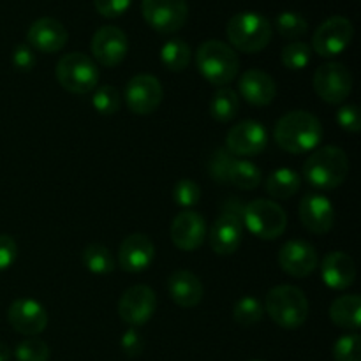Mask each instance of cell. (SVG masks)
<instances>
[{"instance_id":"5","label":"cell","mask_w":361,"mask_h":361,"mask_svg":"<svg viewBox=\"0 0 361 361\" xmlns=\"http://www.w3.org/2000/svg\"><path fill=\"white\" fill-rule=\"evenodd\" d=\"M229 42L243 53H257L267 48L274 35L271 23L257 13H238L226 28Z\"/></svg>"},{"instance_id":"13","label":"cell","mask_w":361,"mask_h":361,"mask_svg":"<svg viewBox=\"0 0 361 361\" xmlns=\"http://www.w3.org/2000/svg\"><path fill=\"white\" fill-rule=\"evenodd\" d=\"M164 90L161 81L152 74H137L127 83L126 102L134 115H150L161 106Z\"/></svg>"},{"instance_id":"36","label":"cell","mask_w":361,"mask_h":361,"mask_svg":"<svg viewBox=\"0 0 361 361\" xmlns=\"http://www.w3.org/2000/svg\"><path fill=\"white\" fill-rule=\"evenodd\" d=\"M92 104H94V108L101 115H115L120 108V92L115 87H111V85L99 87L94 92Z\"/></svg>"},{"instance_id":"2","label":"cell","mask_w":361,"mask_h":361,"mask_svg":"<svg viewBox=\"0 0 361 361\" xmlns=\"http://www.w3.org/2000/svg\"><path fill=\"white\" fill-rule=\"evenodd\" d=\"M349 175V159L338 147L316 148L303 164V176L312 187L331 190L341 187Z\"/></svg>"},{"instance_id":"10","label":"cell","mask_w":361,"mask_h":361,"mask_svg":"<svg viewBox=\"0 0 361 361\" xmlns=\"http://www.w3.org/2000/svg\"><path fill=\"white\" fill-rule=\"evenodd\" d=\"M355 28L353 23L344 16H331L317 27L312 37L314 51L324 59L337 56L351 44Z\"/></svg>"},{"instance_id":"15","label":"cell","mask_w":361,"mask_h":361,"mask_svg":"<svg viewBox=\"0 0 361 361\" xmlns=\"http://www.w3.org/2000/svg\"><path fill=\"white\" fill-rule=\"evenodd\" d=\"M279 264L288 275L295 279L309 277L319 264L317 250L305 240H289L279 250Z\"/></svg>"},{"instance_id":"3","label":"cell","mask_w":361,"mask_h":361,"mask_svg":"<svg viewBox=\"0 0 361 361\" xmlns=\"http://www.w3.org/2000/svg\"><path fill=\"white\" fill-rule=\"evenodd\" d=\"M196 66L208 83L222 88L236 78L240 60L231 46L217 39H210L197 48Z\"/></svg>"},{"instance_id":"22","label":"cell","mask_w":361,"mask_h":361,"mask_svg":"<svg viewBox=\"0 0 361 361\" xmlns=\"http://www.w3.org/2000/svg\"><path fill=\"white\" fill-rule=\"evenodd\" d=\"M240 95L252 106H268L277 95L274 78L261 69H249L238 81Z\"/></svg>"},{"instance_id":"26","label":"cell","mask_w":361,"mask_h":361,"mask_svg":"<svg viewBox=\"0 0 361 361\" xmlns=\"http://www.w3.org/2000/svg\"><path fill=\"white\" fill-rule=\"evenodd\" d=\"M300 187H302V176L289 168L275 169L264 182L267 192L277 200H289L298 192Z\"/></svg>"},{"instance_id":"39","label":"cell","mask_w":361,"mask_h":361,"mask_svg":"<svg viewBox=\"0 0 361 361\" xmlns=\"http://www.w3.org/2000/svg\"><path fill=\"white\" fill-rule=\"evenodd\" d=\"M337 123L348 133H360L361 115L356 104H345L337 111Z\"/></svg>"},{"instance_id":"27","label":"cell","mask_w":361,"mask_h":361,"mask_svg":"<svg viewBox=\"0 0 361 361\" xmlns=\"http://www.w3.org/2000/svg\"><path fill=\"white\" fill-rule=\"evenodd\" d=\"M240 99L235 90L231 88H219L210 101V115L212 118L221 123H228L238 115Z\"/></svg>"},{"instance_id":"25","label":"cell","mask_w":361,"mask_h":361,"mask_svg":"<svg viewBox=\"0 0 361 361\" xmlns=\"http://www.w3.org/2000/svg\"><path fill=\"white\" fill-rule=\"evenodd\" d=\"M361 298L358 295H344L335 300L330 307V319L335 326L344 330H360L361 326Z\"/></svg>"},{"instance_id":"17","label":"cell","mask_w":361,"mask_h":361,"mask_svg":"<svg viewBox=\"0 0 361 361\" xmlns=\"http://www.w3.org/2000/svg\"><path fill=\"white\" fill-rule=\"evenodd\" d=\"M300 221L314 235H326L335 222L334 203L321 194H305L300 201Z\"/></svg>"},{"instance_id":"14","label":"cell","mask_w":361,"mask_h":361,"mask_svg":"<svg viewBox=\"0 0 361 361\" xmlns=\"http://www.w3.org/2000/svg\"><path fill=\"white\" fill-rule=\"evenodd\" d=\"M90 48L92 55L101 66L116 67L123 62L129 51V41L122 28L106 25L95 32Z\"/></svg>"},{"instance_id":"21","label":"cell","mask_w":361,"mask_h":361,"mask_svg":"<svg viewBox=\"0 0 361 361\" xmlns=\"http://www.w3.org/2000/svg\"><path fill=\"white\" fill-rule=\"evenodd\" d=\"M155 247L147 235L134 233L129 235L118 249V264L122 270L129 274H137V271L147 270L154 261Z\"/></svg>"},{"instance_id":"1","label":"cell","mask_w":361,"mask_h":361,"mask_svg":"<svg viewBox=\"0 0 361 361\" xmlns=\"http://www.w3.org/2000/svg\"><path fill=\"white\" fill-rule=\"evenodd\" d=\"M274 137L275 143L288 154H307L319 147L323 140V126L312 113L296 109L279 118Z\"/></svg>"},{"instance_id":"41","label":"cell","mask_w":361,"mask_h":361,"mask_svg":"<svg viewBox=\"0 0 361 361\" xmlns=\"http://www.w3.org/2000/svg\"><path fill=\"white\" fill-rule=\"evenodd\" d=\"M18 257V245L13 236L0 235V271L13 267Z\"/></svg>"},{"instance_id":"30","label":"cell","mask_w":361,"mask_h":361,"mask_svg":"<svg viewBox=\"0 0 361 361\" xmlns=\"http://www.w3.org/2000/svg\"><path fill=\"white\" fill-rule=\"evenodd\" d=\"M81 261H83L85 268L95 275H108L116 267L108 247L99 245V243H92V245L85 247L83 254H81Z\"/></svg>"},{"instance_id":"40","label":"cell","mask_w":361,"mask_h":361,"mask_svg":"<svg viewBox=\"0 0 361 361\" xmlns=\"http://www.w3.org/2000/svg\"><path fill=\"white\" fill-rule=\"evenodd\" d=\"M133 0H94L97 13L104 18H118L127 13Z\"/></svg>"},{"instance_id":"23","label":"cell","mask_w":361,"mask_h":361,"mask_svg":"<svg viewBox=\"0 0 361 361\" xmlns=\"http://www.w3.org/2000/svg\"><path fill=\"white\" fill-rule=\"evenodd\" d=\"M321 277L328 288L337 289V291L348 289L356 279L355 261L349 254L342 252V250L326 254L323 263H321Z\"/></svg>"},{"instance_id":"9","label":"cell","mask_w":361,"mask_h":361,"mask_svg":"<svg viewBox=\"0 0 361 361\" xmlns=\"http://www.w3.org/2000/svg\"><path fill=\"white\" fill-rule=\"evenodd\" d=\"M145 21L159 34H175L189 18L187 0H141Z\"/></svg>"},{"instance_id":"35","label":"cell","mask_w":361,"mask_h":361,"mask_svg":"<svg viewBox=\"0 0 361 361\" xmlns=\"http://www.w3.org/2000/svg\"><path fill=\"white\" fill-rule=\"evenodd\" d=\"M233 161H235V157L226 148H217L212 154L210 161H208V173H210V176L219 185H228L229 183L228 176Z\"/></svg>"},{"instance_id":"38","label":"cell","mask_w":361,"mask_h":361,"mask_svg":"<svg viewBox=\"0 0 361 361\" xmlns=\"http://www.w3.org/2000/svg\"><path fill=\"white\" fill-rule=\"evenodd\" d=\"M173 200L182 208H192L200 203L201 189L194 180L182 178L173 187Z\"/></svg>"},{"instance_id":"20","label":"cell","mask_w":361,"mask_h":361,"mask_svg":"<svg viewBox=\"0 0 361 361\" xmlns=\"http://www.w3.org/2000/svg\"><path fill=\"white\" fill-rule=\"evenodd\" d=\"M66 27L55 18H39L27 32L28 46L41 53H56L67 44Z\"/></svg>"},{"instance_id":"8","label":"cell","mask_w":361,"mask_h":361,"mask_svg":"<svg viewBox=\"0 0 361 361\" xmlns=\"http://www.w3.org/2000/svg\"><path fill=\"white\" fill-rule=\"evenodd\" d=\"M314 90L328 104H341L351 95L353 74L344 63H323L314 73Z\"/></svg>"},{"instance_id":"37","label":"cell","mask_w":361,"mask_h":361,"mask_svg":"<svg viewBox=\"0 0 361 361\" xmlns=\"http://www.w3.org/2000/svg\"><path fill=\"white\" fill-rule=\"evenodd\" d=\"M335 361H361V337L358 334L342 335L334 345Z\"/></svg>"},{"instance_id":"6","label":"cell","mask_w":361,"mask_h":361,"mask_svg":"<svg viewBox=\"0 0 361 361\" xmlns=\"http://www.w3.org/2000/svg\"><path fill=\"white\" fill-rule=\"evenodd\" d=\"M243 226L256 238L271 242L284 235L286 228H288V215H286L284 208L275 201L256 200L245 204Z\"/></svg>"},{"instance_id":"34","label":"cell","mask_w":361,"mask_h":361,"mask_svg":"<svg viewBox=\"0 0 361 361\" xmlns=\"http://www.w3.org/2000/svg\"><path fill=\"white\" fill-rule=\"evenodd\" d=\"M14 358H16V361H48L49 348L41 338H27V341L18 344L16 351H14Z\"/></svg>"},{"instance_id":"4","label":"cell","mask_w":361,"mask_h":361,"mask_svg":"<svg viewBox=\"0 0 361 361\" xmlns=\"http://www.w3.org/2000/svg\"><path fill=\"white\" fill-rule=\"evenodd\" d=\"M264 312L275 324L286 330L303 326L309 317V300L296 286H277L270 289L264 300Z\"/></svg>"},{"instance_id":"28","label":"cell","mask_w":361,"mask_h":361,"mask_svg":"<svg viewBox=\"0 0 361 361\" xmlns=\"http://www.w3.org/2000/svg\"><path fill=\"white\" fill-rule=\"evenodd\" d=\"M192 53L183 39H169L161 48V62L173 73H182L189 67Z\"/></svg>"},{"instance_id":"19","label":"cell","mask_w":361,"mask_h":361,"mask_svg":"<svg viewBox=\"0 0 361 361\" xmlns=\"http://www.w3.org/2000/svg\"><path fill=\"white\" fill-rule=\"evenodd\" d=\"M243 238V221L236 215L222 212L221 217L212 224L208 242L219 256H231L238 250Z\"/></svg>"},{"instance_id":"33","label":"cell","mask_w":361,"mask_h":361,"mask_svg":"<svg viewBox=\"0 0 361 361\" xmlns=\"http://www.w3.org/2000/svg\"><path fill=\"white\" fill-rule=\"evenodd\" d=\"M275 27H277V32L282 37L291 39V41L293 39H300L309 30V23H307L305 18L298 13H293V11H284V13L279 14Z\"/></svg>"},{"instance_id":"18","label":"cell","mask_w":361,"mask_h":361,"mask_svg":"<svg viewBox=\"0 0 361 361\" xmlns=\"http://www.w3.org/2000/svg\"><path fill=\"white\" fill-rule=\"evenodd\" d=\"M207 238V222L197 212L183 210L173 219L171 240L175 247L185 252L200 249Z\"/></svg>"},{"instance_id":"43","label":"cell","mask_w":361,"mask_h":361,"mask_svg":"<svg viewBox=\"0 0 361 361\" xmlns=\"http://www.w3.org/2000/svg\"><path fill=\"white\" fill-rule=\"evenodd\" d=\"M120 345H122L123 353H126L129 358H136V356H140L141 351H143V338H141V335L137 334L136 330L130 328V330H127L126 334H123Z\"/></svg>"},{"instance_id":"42","label":"cell","mask_w":361,"mask_h":361,"mask_svg":"<svg viewBox=\"0 0 361 361\" xmlns=\"http://www.w3.org/2000/svg\"><path fill=\"white\" fill-rule=\"evenodd\" d=\"M13 63L18 71L28 73L35 66V55L28 44H18L13 51Z\"/></svg>"},{"instance_id":"44","label":"cell","mask_w":361,"mask_h":361,"mask_svg":"<svg viewBox=\"0 0 361 361\" xmlns=\"http://www.w3.org/2000/svg\"><path fill=\"white\" fill-rule=\"evenodd\" d=\"M11 360V349L7 348L4 342H0V361H9Z\"/></svg>"},{"instance_id":"16","label":"cell","mask_w":361,"mask_h":361,"mask_svg":"<svg viewBox=\"0 0 361 361\" xmlns=\"http://www.w3.org/2000/svg\"><path fill=\"white\" fill-rule=\"evenodd\" d=\"M7 321L18 334L35 337L48 326V312L37 300L20 298L14 300L7 309Z\"/></svg>"},{"instance_id":"29","label":"cell","mask_w":361,"mask_h":361,"mask_svg":"<svg viewBox=\"0 0 361 361\" xmlns=\"http://www.w3.org/2000/svg\"><path fill=\"white\" fill-rule=\"evenodd\" d=\"M228 182L236 189L252 190L261 185V171L254 162L245 159H235L229 168Z\"/></svg>"},{"instance_id":"12","label":"cell","mask_w":361,"mask_h":361,"mask_svg":"<svg viewBox=\"0 0 361 361\" xmlns=\"http://www.w3.org/2000/svg\"><path fill=\"white\" fill-rule=\"evenodd\" d=\"M157 309V298L154 289L137 284L126 289L118 302V314L129 326H143L152 319Z\"/></svg>"},{"instance_id":"24","label":"cell","mask_w":361,"mask_h":361,"mask_svg":"<svg viewBox=\"0 0 361 361\" xmlns=\"http://www.w3.org/2000/svg\"><path fill=\"white\" fill-rule=\"evenodd\" d=\"M168 293L173 302L182 309L197 307L203 300L204 289L200 279L189 270H176L168 279Z\"/></svg>"},{"instance_id":"32","label":"cell","mask_w":361,"mask_h":361,"mask_svg":"<svg viewBox=\"0 0 361 361\" xmlns=\"http://www.w3.org/2000/svg\"><path fill=\"white\" fill-rule=\"evenodd\" d=\"M310 59H312V48L307 42H289L284 46L281 53V60L284 63L286 69L289 71H302L309 66Z\"/></svg>"},{"instance_id":"7","label":"cell","mask_w":361,"mask_h":361,"mask_svg":"<svg viewBox=\"0 0 361 361\" xmlns=\"http://www.w3.org/2000/svg\"><path fill=\"white\" fill-rule=\"evenodd\" d=\"M56 80L60 87L71 94L83 95L95 90L99 81V69L94 60L85 53H67L56 63Z\"/></svg>"},{"instance_id":"11","label":"cell","mask_w":361,"mask_h":361,"mask_svg":"<svg viewBox=\"0 0 361 361\" xmlns=\"http://www.w3.org/2000/svg\"><path fill=\"white\" fill-rule=\"evenodd\" d=\"M268 145V133L256 120H245L229 129L226 136V150L233 157H256Z\"/></svg>"},{"instance_id":"31","label":"cell","mask_w":361,"mask_h":361,"mask_svg":"<svg viewBox=\"0 0 361 361\" xmlns=\"http://www.w3.org/2000/svg\"><path fill=\"white\" fill-rule=\"evenodd\" d=\"M264 314V305L256 296H243L233 307V319L242 326H254L261 321Z\"/></svg>"}]
</instances>
